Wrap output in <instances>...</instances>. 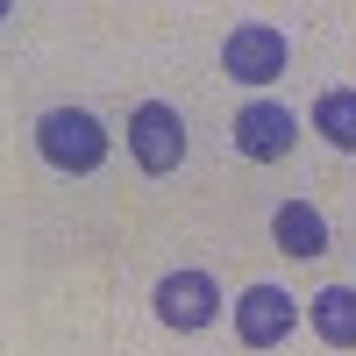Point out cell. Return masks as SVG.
<instances>
[{"instance_id":"obj_1","label":"cell","mask_w":356,"mask_h":356,"mask_svg":"<svg viewBox=\"0 0 356 356\" xmlns=\"http://www.w3.org/2000/svg\"><path fill=\"white\" fill-rule=\"evenodd\" d=\"M36 150L50 171H100L107 164V129H100V114H86V107H50L43 122H36Z\"/></svg>"},{"instance_id":"obj_2","label":"cell","mask_w":356,"mask_h":356,"mask_svg":"<svg viewBox=\"0 0 356 356\" xmlns=\"http://www.w3.org/2000/svg\"><path fill=\"white\" fill-rule=\"evenodd\" d=\"M129 157L150 171V178L178 171V164H186V114L164 107V100H143L129 114Z\"/></svg>"},{"instance_id":"obj_3","label":"cell","mask_w":356,"mask_h":356,"mask_svg":"<svg viewBox=\"0 0 356 356\" xmlns=\"http://www.w3.org/2000/svg\"><path fill=\"white\" fill-rule=\"evenodd\" d=\"M285 57H292L285 29H271V22H243V29L221 43V72H228L235 86H271V79H285Z\"/></svg>"},{"instance_id":"obj_4","label":"cell","mask_w":356,"mask_h":356,"mask_svg":"<svg viewBox=\"0 0 356 356\" xmlns=\"http://www.w3.org/2000/svg\"><path fill=\"white\" fill-rule=\"evenodd\" d=\"M150 307H157V321H164V328L200 335L207 321L221 314V285L207 278V271H164V278H157V292H150Z\"/></svg>"},{"instance_id":"obj_5","label":"cell","mask_w":356,"mask_h":356,"mask_svg":"<svg viewBox=\"0 0 356 356\" xmlns=\"http://www.w3.org/2000/svg\"><path fill=\"white\" fill-rule=\"evenodd\" d=\"M292 321H300V300L285 285H250L235 307V335H243V349H278L292 335Z\"/></svg>"},{"instance_id":"obj_6","label":"cell","mask_w":356,"mask_h":356,"mask_svg":"<svg viewBox=\"0 0 356 356\" xmlns=\"http://www.w3.org/2000/svg\"><path fill=\"white\" fill-rule=\"evenodd\" d=\"M292 143H300V122H292L285 107L257 100V107H243V114H235V150H243V157L278 164V157H292Z\"/></svg>"},{"instance_id":"obj_7","label":"cell","mask_w":356,"mask_h":356,"mask_svg":"<svg viewBox=\"0 0 356 356\" xmlns=\"http://www.w3.org/2000/svg\"><path fill=\"white\" fill-rule=\"evenodd\" d=\"M271 243H278L285 257H328V221H321V207L285 200L278 214H271Z\"/></svg>"},{"instance_id":"obj_8","label":"cell","mask_w":356,"mask_h":356,"mask_svg":"<svg viewBox=\"0 0 356 356\" xmlns=\"http://www.w3.org/2000/svg\"><path fill=\"white\" fill-rule=\"evenodd\" d=\"M307 321L328 349H356V285H321L307 300Z\"/></svg>"},{"instance_id":"obj_9","label":"cell","mask_w":356,"mask_h":356,"mask_svg":"<svg viewBox=\"0 0 356 356\" xmlns=\"http://www.w3.org/2000/svg\"><path fill=\"white\" fill-rule=\"evenodd\" d=\"M314 136H328L335 150H356V86H328L314 100Z\"/></svg>"},{"instance_id":"obj_10","label":"cell","mask_w":356,"mask_h":356,"mask_svg":"<svg viewBox=\"0 0 356 356\" xmlns=\"http://www.w3.org/2000/svg\"><path fill=\"white\" fill-rule=\"evenodd\" d=\"M0 22H8V0H0Z\"/></svg>"}]
</instances>
